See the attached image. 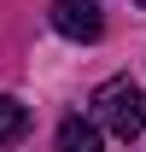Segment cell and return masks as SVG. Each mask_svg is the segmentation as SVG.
I'll use <instances>...</instances> for the list:
<instances>
[{"label":"cell","mask_w":146,"mask_h":152,"mask_svg":"<svg viewBox=\"0 0 146 152\" xmlns=\"http://www.w3.org/2000/svg\"><path fill=\"white\" fill-rule=\"evenodd\" d=\"M93 111H99V123H105L117 140H134V134L146 129V88H134V82H105V88L93 94Z\"/></svg>","instance_id":"6da1fadb"},{"label":"cell","mask_w":146,"mask_h":152,"mask_svg":"<svg viewBox=\"0 0 146 152\" xmlns=\"http://www.w3.org/2000/svg\"><path fill=\"white\" fill-rule=\"evenodd\" d=\"M53 29L70 41H99L105 35V23H99V12H93L88 0H58L53 6Z\"/></svg>","instance_id":"7a4b0ae2"},{"label":"cell","mask_w":146,"mask_h":152,"mask_svg":"<svg viewBox=\"0 0 146 152\" xmlns=\"http://www.w3.org/2000/svg\"><path fill=\"white\" fill-rule=\"evenodd\" d=\"M58 152H99V129L82 123V117H64V129H58Z\"/></svg>","instance_id":"3957f363"},{"label":"cell","mask_w":146,"mask_h":152,"mask_svg":"<svg viewBox=\"0 0 146 152\" xmlns=\"http://www.w3.org/2000/svg\"><path fill=\"white\" fill-rule=\"evenodd\" d=\"M23 129H29V111H23L18 99H6V94H0V146H6V140H18Z\"/></svg>","instance_id":"277c9868"},{"label":"cell","mask_w":146,"mask_h":152,"mask_svg":"<svg viewBox=\"0 0 146 152\" xmlns=\"http://www.w3.org/2000/svg\"><path fill=\"white\" fill-rule=\"evenodd\" d=\"M140 6H146V0H140Z\"/></svg>","instance_id":"5b68a950"}]
</instances>
